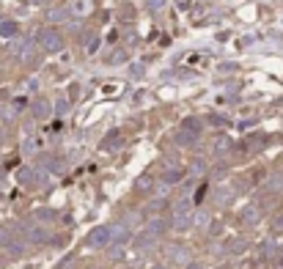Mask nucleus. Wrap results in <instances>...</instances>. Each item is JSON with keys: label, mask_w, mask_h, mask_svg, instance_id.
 Returning a JSON list of instances; mask_svg holds the SVG:
<instances>
[{"label": "nucleus", "mask_w": 283, "mask_h": 269, "mask_svg": "<svg viewBox=\"0 0 283 269\" xmlns=\"http://www.w3.org/2000/svg\"><path fill=\"white\" fill-rule=\"evenodd\" d=\"M42 47H44L47 52H58L60 50V36H58L55 30H44L42 33Z\"/></svg>", "instance_id": "f257e3e1"}, {"label": "nucleus", "mask_w": 283, "mask_h": 269, "mask_svg": "<svg viewBox=\"0 0 283 269\" xmlns=\"http://www.w3.org/2000/svg\"><path fill=\"white\" fill-rule=\"evenodd\" d=\"M110 237H113V228H97V231L91 233V245H107L110 242Z\"/></svg>", "instance_id": "f03ea898"}, {"label": "nucleus", "mask_w": 283, "mask_h": 269, "mask_svg": "<svg viewBox=\"0 0 283 269\" xmlns=\"http://www.w3.org/2000/svg\"><path fill=\"white\" fill-rule=\"evenodd\" d=\"M33 113H36V116H39V118H44V116H47V113H50V107H47L44 102H39L36 107H33Z\"/></svg>", "instance_id": "7ed1b4c3"}, {"label": "nucleus", "mask_w": 283, "mask_h": 269, "mask_svg": "<svg viewBox=\"0 0 283 269\" xmlns=\"http://www.w3.org/2000/svg\"><path fill=\"white\" fill-rule=\"evenodd\" d=\"M181 179V171H171V173H165V181L168 184H173V181H179Z\"/></svg>", "instance_id": "20e7f679"}, {"label": "nucleus", "mask_w": 283, "mask_h": 269, "mask_svg": "<svg viewBox=\"0 0 283 269\" xmlns=\"http://www.w3.org/2000/svg\"><path fill=\"white\" fill-rule=\"evenodd\" d=\"M14 30H17V28H14V25H9V22H6V25H0V33H3V36H11Z\"/></svg>", "instance_id": "39448f33"}, {"label": "nucleus", "mask_w": 283, "mask_h": 269, "mask_svg": "<svg viewBox=\"0 0 283 269\" xmlns=\"http://www.w3.org/2000/svg\"><path fill=\"white\" fill-rule=\"evenodd\" d=\"M0 242H6V233L3 231H0Z\"/></svg>", "instance_id": "423d86ee"}]
</instances>
